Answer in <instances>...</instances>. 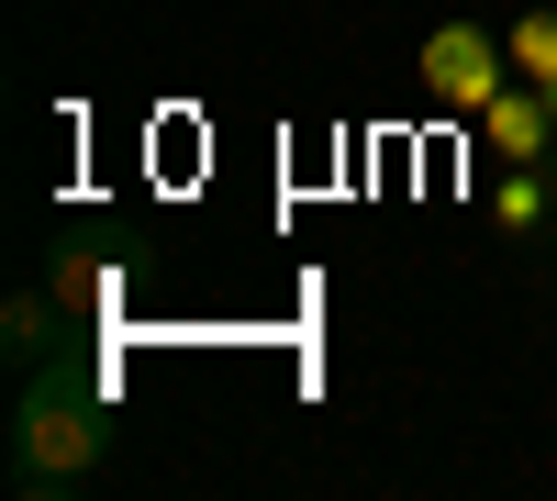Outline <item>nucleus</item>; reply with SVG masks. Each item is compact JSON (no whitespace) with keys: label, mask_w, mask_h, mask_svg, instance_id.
<instances>
[{"label":"nucleus","mask_w":557,"mask_h":501,"mask_svg":"<svg viewBox=\"0 0 557 501\" xmlns=\"http://www.w3.org/2000/svg\"><path fill=\"white\" fill-rule=\"evenodd\" d=\"M112 435H123V401H112V368L101 356H34L23 368V401H12V479L45 501V490H67L112 458Z\"/></svg>","instance_id":"obj_1"},{"label":"nucleus","mask_w":557,"mask_h":501,"mask_svg":"<svg viewBox=\"0 0 557 501\" xmlns=\"http://www.w3.org/2000/svg\"><path fill=\"white\" fill-rule=\"evenodd\" d=\"M513 78V34H491V23H435L424 34V101L435 112H491V89Z\"/></svg>","instance_id":"obj_2"},{"label":"nucleus","mask_w":557,"mask_h":501,"mask_svg":"<svg viewBox=\"0 0 557 501\" xmlns=\"http://www.w3.org/2000/svg\"><path fill=\"white\" fill-rule=\"evenodd\" d=\"M480 134H491L513 167H546V146H557V101H546L535 78H524V89L502 78V89H491V112H480Z\"/></svg>","instance_id":"obj_3"},{"label":"nucleus","mask_w":557,"mask_h":501,"mask_svg":"<svg viewBox=\"0 0 557 501\" xmlns=\"http://www.w3.org/2000/svg\"><path fill=\"white\" fill-rule=\"evenodd\" d=\"M45 290L67 301V324H112V301H123V279H112L89 246H57V256H45Z\"/></svg>","instance_id":"obj_4"},{"label":"nucleus","mask_w":557,"mask_h":501,"mask_svg":"<svg viewBox=\"0 0 557 501\" xmlns=\"http://www.w3.org/2000/svg\"><path fill=\"white\" fill-rule=\"evenodd\" d=\"M0 346H12L23 368H34V356H57V346H67V301H57V290H12V301H0Z\"/></svg>","instance_id":"obj_5"},{"label":"nucleus","mask_w":557,"mask_h":501,"mask_svg":"<svg viewBox=\"0 0 557 501\" xmlns=\"http://www.w3.org/2000/svg\"><path fill=\"white\" fill-rule=\"evenodd\" d=\"M513 67L546 89V101H557V0H546V12H524L513 23Z\"/></svg>","instance_id":"obj_6"},{"label":"nucleus","mask_w":557,"mask_h":501,"mask_svg":"<svg viewBox=\"0 0 557 501\" xmlns=\"http://www.w3.org/2000/svg\"><path fill=\"white\" fill-rule=\"evenodd\" d=\"M535 212H546V178H535V167H513V178H502V223H513V235H524Z\"/></svg>","instance_id":"obj_7"}]
</instances>
